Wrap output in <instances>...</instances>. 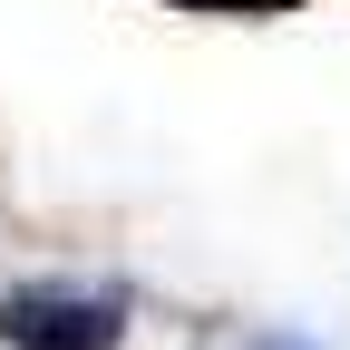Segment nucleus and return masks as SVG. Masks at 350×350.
Returning a JSON list of instances; mask_svg holds the SVG:
<instances>
[{
  "instance_id": "nucleus-1",
  "label": "nucleus",
  "mask_w": 350,
  "mask_h": 350,
  "mask_svg": "<svg viewBox=\"0 0 350 350\" xmlns=\"http://www.w3.org/2000/svg\"><path fill=\"white\" fill-rule=\"evenodd\" d=\"M0 340L10 350H117L107 301H68V292H10L0 301Z\"/></svg>"
}]
</instances>
